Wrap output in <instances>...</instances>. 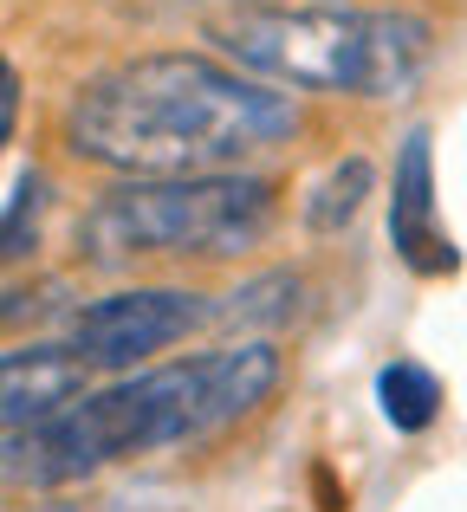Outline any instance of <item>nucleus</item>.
<instances>
[{"label": "nucleus", "instance_id": "1", "mask_svg": "<svg viewBox=\"0 0 467 512\" xmlns=\"http://www.w3.org/2000/svg\"><path fill=\"white\" fill-rule=\"evenodd\" d=\"M299 130V104L279 85L208 52H143L85 78L65 104L72 156L117 175H221Z\"/></svg>", "mask_w": 467, "mask_h": 512}, {"label": "nucleus", "instance_id": "2", "mask_svg": "<svg viewBox=\"0 0 467 512\" xmlns=\"http://www.w3.org/2000/svg\"><path fill=\"white\" fill-rule=\"evenodd\" d=\"M273 383H279V350L260 338L208 350V357H182L163 363V370L124 376L111 389H91L52 422L13 435L7 467L26 487H72V480L98 474L111 461H130V454L215 435L247 409H260L273 396Z\"/></svg>", "mask_w": 467, "mask_h": 512}, {"label": "nucleus", "instance_id": "3", "mask_svg": "<svg viewBox=\"0 0 467 512\" xmlns=\"http://www.w3.org/2000/svg\"><path fill=\"white\" fill-rule=\"evenodd\" d=\"M215 46L279 91L390 98L422 78L435 26L396 7H247L215 26Z\"/></svg>", "mask_w": 467, "mask_h": 512}, {"label": "nucleus", "instance_id": "4", "mask_svg": "<svg viewBox=\"0 0 467 512\" xmlns=\"http://www.w3.org/2000/svg\"><path fill=\"white\" fill-rule=\"evenodd\" d=\"M279 214V188L266 175H156V182H124L78 221V253L98 266L124 260H163V253H247L266 240Z\"/></svg>", "mask_w": 467, "mask_h": 512}, {"label": "nucleus", "instance_id": "5", "mask_svg": "<svg viewBox=\"0 0 467 512\" xmlns=\"http://www.w3.org/2000/svg\"><path fill=\"white\" fill-rule=\"evenodd\" d=\"M208 318H221V305H208L202 292H182V286L111 292V299L85 305L72 318V350L91 370H130L150 350H169V344L189 338V331H202Z\"/></svg>", "mask_w": 467, "mask_h": 512}, {"label": "nucleus", "instance_id": "6", "mask_svg": "<svg viewBox=\"0 0 467 512\" xmlns=\"http://www.w3.org/2000/svg\"><path fill=\"white\" fill-rule=\"evenodd\" d=\"M390 240H396V260L409 273L435 279V273H455L461 253L448 240L442 214H435V143L429 130H409L403 150H396V182H390Z\"/></svg>", "mask_w": 467, "mask_h": 512}, {"label": "nucleus", "instance_id": "7", "mask_svg": "<svg viewBox=\"0 0 467 512\" xmlns=\"http://www.w3.org/2000/svg\"><path fill=\"white\" fill-rule=\"evenodd\" d=\"M91 363L72 344H20L0 357V428L26 435V428L52 422L59 409H72L85 389Z\"/></svg>", "mask_w": 467, "mask_h": 512}, {"label": "nucleus", "instance_id": "8", "mask_svg": "<svg viewBox=\"0 0 467 512\" xmlns=\"http://www.w3.org/2000/svg\"><path fill=\"white\" fill-rule=\"evenodd\" d=\"M377 402H383V422L403 428V435H422V428L435 422V409H442V383H435V370H422V363H383L377 370Z\"/></svg>", "mask_w": 467, "mask_h": 512}, {"label": "nucleus", "instance_id": "9", "mask_svg": "<svg viewBox=\"0 0 467 512\" xmlns=\"http://www.w3.org/2000/svg\"><path fill=\"white\" fill-rule=\"evenodd\" d=\"M364 195H370V163H364V156H351V163H338L325 182H318V195L305 201V221H312L318 234H338V227L357 221Z\"/></svg>", "mask_w": 467, "mask_h": 512}, {"label": "nucleus", "instance_id": "10", "mask_svg": "<svg viewBox=\"0 0 467 512\" xmlns=\"http://www.w3.org/2000/svg\"><path fill=\"white\" fill-rule=\"evenodd\" d=\"M39 208H46V182H39V175H20V188H13V201H7V214H0V266L20 260V253L33 247Z\"/></svg>", "mask_w": 467, "mask_h": 512}, {"label": "nucleus", "instance_id": "11", "mask_svg": "<svg viewBox=\"0 0 467 512\" xmlns=\"http://www.w3.org/2000/svg\"><path fill=\"white\" fill-rule=\"evenodd\" d=\"M13 117H20V78H13L7 52H0V150H7V137H13Z\"/></svg>", "mask_w": 467, "mask_h": 512}, {"label": "nucleus", "instance_id": "12", "mask_svg": "<svg viewBox=\"0 0 467 512\" xmlns=\"http://www.w3.org/2000/svg\"><path fill=\"white\" fill-rule=\"evenodd\" d=\"M260 7H312V0H260Z\"/></svg>", "mask_w": 467, "mask_h": 512}]
</instances>
